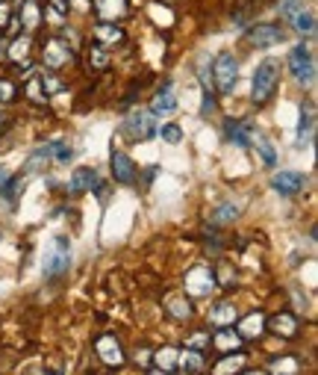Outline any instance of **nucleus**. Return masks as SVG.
<instances>
[{
  "mask_svg": "<svg viewBox=\"0 0 318 375\" xmlns=\"http://www.w3.org/2000/svg\"><path fill=\"white\" fill-rule=\"evenodd\" d=\"M277 77H280V65L274 60H265L256 65V71H254V100L256 104H263V100H268L274 95Z\"/></svg>",
  "mask_w": 318,
  "mask_h": 375,
  "instance_id": "f257e3e1",
  "label": "nucleus"
},
{
  "mask_svg": "<svg viewBox=\"0 0 318 375\" xmlns=\"http://www.w3.org/2000/svg\"><path fill=\"white\" fill-rule=\"evenodd\" d=\"M68 261H71V251H68V239L60 237L53 242V254L48 257V263H45V275L48 278H56V275H62V272L68 269Z\"/></svg>",
  "mask_w": 318,
  "mask_h": 375,
  "instance_id": "f03ea898",
  "label": "nucleus"
},
{
  "mask_svg": "<svg viewBox=\"0 0 318 375\" xmlns=\"http://www.w3.org/2000/svg\"><path fill=\"white\" fill-rule=\"evenodd\" d=\"M215 80H219L221 92L233 89V83H236V60H233V53H221L219 60H215Z\"/></svg>",
  "mask_w": 318,
  "mask_h": 375,
  "instance_id": "7ed1b4c3",
  "label": "nucleus"
},
{
  "mask_svg": "<svg viewBox=\"0 0 318 375\" xmlns=\"http://www.w3.org/2000/svg\"><path fill=\"white\" fill-rule=\"evenodd\" d=\"M292 71L300 83H312L315 77V65H312V56L307 48H295L292 51Z\"/></svg>",
  "mask_w": 318,
  "mask_h": 375,
  "instance_id": "20e7f679",
  "label": "nucleus"
},
{
  "mask_svg": "<svg viewBox=\"0 0 318 375\" xmlns=\"http://www.w3.org/2000/svg\"><path fill=\"white\" fill-rule=\"evenodd\" d=\"M112 175H115V180H121V183H133L136 180L133 160L124 157V154H112Z\"/></svg>",
  "mask_w": 318,
  "mask_h": 375,
  "instance_id": "39448f33",
  "label": "nucleus"
},
{
  "mask_svg": "<svg viewBox=\"0 0 318 375\" xmlns=\"http://www.w3.org/2000/svg\"><path fill=\"white\" fill-rule=\"evenodd\" d=\"M271 183H274V190H280L283 195H295L303 186V178L298 175V171H280V175L274 178Z\"/></svg>",
  "mask_w": 318,
  "mask_h": 375,
  "instance_id": "423d86ee",
  "label": "nucleus"
},
{
  "mask_svg": "<svg viewBox=\"0 0 318 375\" xmlns=\"http://www.w3.org/2000/svg\"><path fill=\"white\" fill-rule=\"evenodd\" d=\"M251 41H256V45H274V41L283 39V30L280 27H271V24H263V27H254V30L248 33Z\"/></svg>",
  "mask_w": 318,
  "mask_h": 375,
  "instance_id": "0eeeda50",
  "label": "nucleus"
},
{
  "mask_svg": "<svg viewBox=\"0 0 318 375\" xmlns=\"http://www.w3.org/2000/svg\"><path fill=\"white\" fill-rule=\"evenodd\" d=\"M95 183H97V171L95 169H80V171H74V178H71V192L92 190Z\"/></svg>",
  "mask_w": 318,
  "mask_h": 375,
  "instance_id": "6e6552de",
  "label": "nucleus"
},
{
  "mask_svg": "<svg viewBox=\"0 0 318 375\" xmlns=\"http://www.w3.org/2000/svg\"><path fill=\"white\" fill-rule=\"evenodd\" d=\"M171 110H174V89H171V83H168L165 89L156 95V100H153V112H171Z\"/></svg>",
  "mask_w": 318,
  "mask_h": 375,
  "instance_id": "1a4fd4ad",
  "label": "nucleus"
},
{
  "mask_svg": "<svg viewBox=\"0 0 318 375\" xmlns=\"http://www.w3.org/2000/svg\"><path fill=\"white\" fill-rule=\"evenodd\" d=\"M227 136L236 142V145H248L251 142V136H248V127H242L239 121H230L227 124Z\"/></svg>",
  "mask_w": 318,
  "mask_h": 375,
  "instance_id": "9d476101",
  "label": "nucleus"
},
{
  "mask_svg": "<svg viewBox=\"0 0 318 375\" xmlns=\"http://www.w3.org/2000/svg\"><path fill=\"white\" fill-rule=\"evenodd\" d=\"M295 24H298V30L300 33H312L315 30V21H312V15H310V12H307V15H303V12H300V15H295Z\"/></svg>",
  "mask_w": 318,
  "mask_h": 375,
  "instance_id": "9b49d317",
  "label": "nucleus"
},
{
  "mask_svg": "<svg viewBox=\"0 0 318 375\" xmlns=\"http://www.w3.org/2000/svg\"><path fill=\"white\" fill-rule=\"evenodd\" d=\"M130 131H139L141 136H148V133L153 131V127L148 124V119H144V115H139V119H133V121H130Z\"/></svg>",
  "mask_w": 318,
  "mask_h": 375,
  "instance_id": "f8f14e48",
  "label": "nucleus"
},
{
  "mask_svg": "<svg viewBox=\"0 0 318 375\" xmlns=\"http://www.w3.org/2000/svg\"><path fill=\"white\" fill-rule=\"evenodd\" d=\"M274 328H283V331H286V337H292L295 322H292V320H286V316H283V320H274Z\"/></svg>",
  "mask_w": 318,
  "mask_h": 375,
  "instance_id": "ddd939ff",
  "label": "nucleus"
},
{
  "mask_svg": "<svg viewBox=\"0 0 318 375\" xmlns=\"http://www.w3.org/2000/svg\"><path fill=\"white\" fill-rule=\"evenodd\" d=\"M233 216H236V207H221L215 219H219V222H230V219H233Z\"/></svg>",
  "mask_w": 318,
  "mask_h": 375,
  "instance_id": "4468645a",
  "label": "nucleus"
},
{
  "mask_svg": "<svg viewBox=\"0 0 318 375\" xmlns=\"http://www.w3.org/2000/svg\"><path fill=\"white\" fill-rule=\"evenodd\" d=\"M183 367H189V369H198V367H200L198 355H195V352H189V355H186V357H183Z\"/></svg>",
  "mask_w": 318,
  "mask_h": 375,
  "instance_id": "2eb2a0df",
  "label": "nucleus"
},
{
  "mask_svg": "<svg viewBox=\"0 0 318 375\" xmlns=\"http://www.w3.org/2000/svg\"><path fill=\"white\" fill-rule=\"evenodd\" d=\"M163 136H165L168 142H177V139H180V131H177V127H165Z\"/></svg>",
  "mask_w": 318,
  "mask_h": 375,
  "instance_id": "dca6fc26",
  "label": "nucleus"
},
{
  "mask_svg": "<svg viewBox=\"0 0 318 375\" xmlns=\"http://www.w3.org/2000/svg\"><path fill=\"white\" fill-rule=\"evenodd\" d=\"M298 0H286V4H283V12H286V15H295V12H298Z\"/></svg>",
  "mask_w": 318,
  "mask_h": 375,
  "instance_id": "f3484780",
  "label": "nucleus"
},
{
  "mask_svg": "<svg viewBox=\"0 0 318 375\" xmlns=\"http://www.w3.org/2000/svg\"><path fill=\"white\" fill-rule=\"evenodd\" d=\"M259 151L265 154V160H268V163H274V151H271V145H268V142H259Z\"/></svg>",
  "mask_w": 318,
  "mask_h": 375,
  "instance_id": "a211bd4d",
  "label": "nucleus"
}]
</instances>
